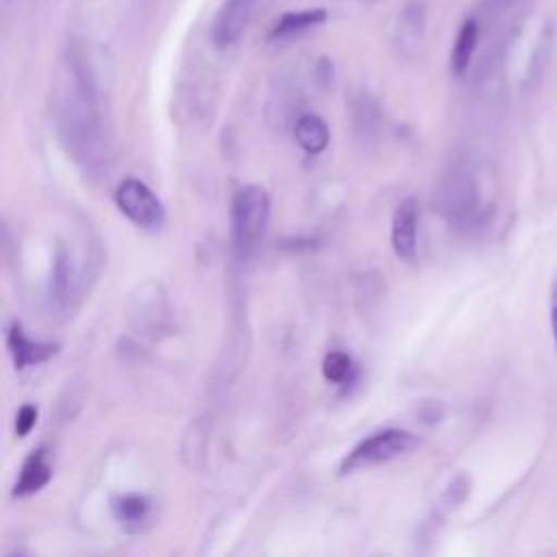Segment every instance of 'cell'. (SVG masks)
<instances>
[{"label": "cell", "mask_w": 557, "mask_h": 557, "mask_svg": "<svg viewBox=\"0 0 557 557\" xmlns=\"http://www.w3.org/2000/svg\"><path fill=\"white\" fill-rule=\"evenodd\" d=\"M54 109L61 135L76 159L91 165L100 161L102 141L94 81L83 57L74 50L67 52L59 67Z\"/></svg>", "instance_id": "6da1fadb"}, {"label": "cell", "mask_w": 557, "mask_h": 557, "mask_svg": "<svg viewBox=\"0 0 557 557\" xmlns=\"http://www.w3.org/2000/svg\"><path fill=\"white\" fill-rule=\"evenodd\" d=\"M270 220V196L261 185L237 189L231 202V244L239 259L248 257L261 242Z\"/></svg>", "instance_id": "7a4b0ae2"}, {"label": "cell", "mask_w": 557, "mask_h": 557, "mask_svg": "<svg viewBox=\"0 0 557 557\" xmlns=\"http://www.w3.org/2000/svg\"><path fill=\"white\" fill-rule=\"evenodd\" d=\"M418 446V437L403 429H385L379 433H372L370 437L361 440L342 461L339 472H357L363 468H372L379 463H387L396 457H403L411 453Z\"/></svg>", "instance_id": "3957f363"}, {"label": "cell", "mask_w": 557, "mask_h": 557, "mask_svg": "<svg viewBox=\"0 0 557 557\" xmlns=\"http://www.w3.org/2000/svg\"><path fill=\"white\" fill-rule=\"evenodd\" d=\"M117 209L141 228H159L165 222V209L154 191L139 178H126L115 191Z\"/></svg>", "instance_id": "277c9868"}, {"label": "cell", "mask_w": 557, "mask_h": 557, "mask_svg": "<svg viewBox=\"0 0 557 557\" xmlns=\"http://www.w3.org/2000/svg\"><path fill=\"white\" fill-rule=\"evenodd\" d=\"M257 0H224L213 17L211 41L218 50L231 48L246 30Z\"/></svg>", "instance_id": "5b68a950"}, {"label": "cell", "mask_w": 557, "mask_h": 557, "mask_svg": "<svg viewBox=\"0 0 557 557\" xmlns=\"http://www.w3.org/2000/svg\"><path fill=\"white\" fill-rule=\"evenodd\" d=\"M418 242V202L413 198L403 200L392 218V248L398 259L411 261L416 257Z\"/></svg>", "instance_id": "8992f818"}, {"label": "cell", "mask_w": 557, "mask_h": 557, "mask_svg": "<svg viewBox=\"0 0 557 557\" xmlns=\"http://www.w3.org/2000/svg\"><path fill=\"white\" fill-rule=\"evenodd\" d=\"M7 346H9V352L13 357V363L17 370L22 368H28V366H35V363H41L46 359H50L59 346L57 344H44V342H30L20 324H11L9 331H7Z\"/></svg>", "instance_id": "52a82bcc"}, {"label": "cell", "mask_w": 557, "mask_h": 557, "mask_svg": "<svg viewBox=\"0 0 557 557\" xmlns=\"http://www.w3.org/2000/svg\"><path fill=\"white\" fill-rule=\"evenodd\" d=\"M50 476H52V466L48 461L46 448L33 450L20 470V476L13 487V496L24 498V496L39 492L50 481Z\"/></svg>", "instance_id": "ba28073f"}, {"label": "cell", "mask_w": 557, "mask_h": 557, "mask_svg": "<svg viewBox=\"0 0 557 557\" xmlns=\"http://www.w3.org/2000/svg\"><path fill=\"white\" fill-rule=\"evenodd\" d=\"M326 11L324 9H302V11H287L283 13L274 26L270 28V39H285L300 35L305 30H311L320 24L326 22Z\"/></svg>", "instance_id": "9c48e42d"}, {"label": "cell", "mask_w": 557, "mask_h": 557, "mask_svg": "<svg viewBox=\"0 0 557 557\" xmlns=\"http://www.w3.org/2000/svg\"><path fill=\"white\" fill-rule=\"evenodd\" d=\"M424 33V7L420 2H407L398 13V24L394 28V41L400 50L409 52V48L418 46Z\"/></svg>", "instance_id": "30bf717a"}, {"label": "cell", "mask_w": 557, "mask_h": 557, "mask_svg": "<svg viewBox=\"0 0 557 557\" xmlns=\"http://www.w3.org/2000/svg\"><path fill=\"white\" fill-rule=\"evenodd\" d=\"M294 137L305 152L320 154L329 146V126L320 115L305 113L294 124Z\"/></svg>", "instance_id": "8fae6325"}, {"label": "cell", "mask_w": 557, "mask_h": 557, "mask_svg": "<svg viewBox=\"0 0 557 557\" xmlns=\"http://www.w3.org/2000/svg\"><path fill=\"white\" fill-rule=\"evenodd\" d=\"M476 41H479V22H476V17H468L459 26L455 44H453V50H450V70H453L455 76L466 74V70H468V65L472 61Z\"/></svg>", "instance_id": "7c38bea8"}, {"label": "cell", "mask_w": 557, "mask_h": 557, "mask_svg": "<svg viewBox=\"0 0 557 557\" xmlns=\"http://www.w3.org/2000/svg\"><path fill=\"white\" fill-rule=\"evenodd\" d=\"M111 511L122 527L139 529V524L148 520L150 500L144 494H122L111 500Z\"/></svg>", "instance_id": "4fadbf2b"}, {"label": "cell", "mask_w": 557, "mask_h": 557, "mask_svg": "<svg viewBox=\"0 0 557 557\" xmlns=\"http://www.w3.org/2000/svg\"><path fill=\"white\" fill-rule=\"evenodd\" d=\"M472 185L466 178H450L440 191V207L448 218H461L472 207Z\"/></svg>", "instance_id": "5bb4252c"}, {"label": "cell", "mask_w": 557, "mask_h": 557, "mask_svg": "<svg viewBox=\"0 0 557 557\" xmlns=\"http://www.w3.org/2000/svg\"><path fill=\"white\" fill-rule=\"evenodd\" d=\"M350 372H352V359L342 350H331L322 361V374L329 383H344L348 381Z\"/></svg>", "instance_id": "9a60e30c"}, {"label": "cell", "mask_w": 557, "mask_h": 557, "mask_svg": "<svg viewBox=\"0 0 557 557\" xmlns=\"http://www.w3.org/2000/svg\"><path fill=\"white\" fill-rule=\"evenodd\" d=\"M35 422H37V407L22 405L15 416V435L26 437L30 433V429L35 426Z\"/></svg>", "instance_id": "2e32d148"}, {"label": "cell", "mask_w": 557, "mask_h": 557, "mask_svg": "<svg viewBox=\"0 0 557 557\" xmlns=\"http://www.w3.org/2000/svg\"><path fill=\"white\" fill-rule=\"evenodd\" d=\"M550 331H553V342L557 350V278L550 287Z\"/></svg>", "instance_id": "e0dca14e"}, {"label": "cell", "mask_w": 557, "mask_h": 557, "mask_svg": "<svg viewBox=\"0 0 557 557\" xmlns=\"http://www.w3.org/2000/svg\"><path fill=\"white\" fill-rule=\"evenodd\" d=\"M487 2V7H492V9H500V7H507L509 2H513V0H485Z\"/></svg>", "instance_id": "ac0fdd59"}]
</instances>
